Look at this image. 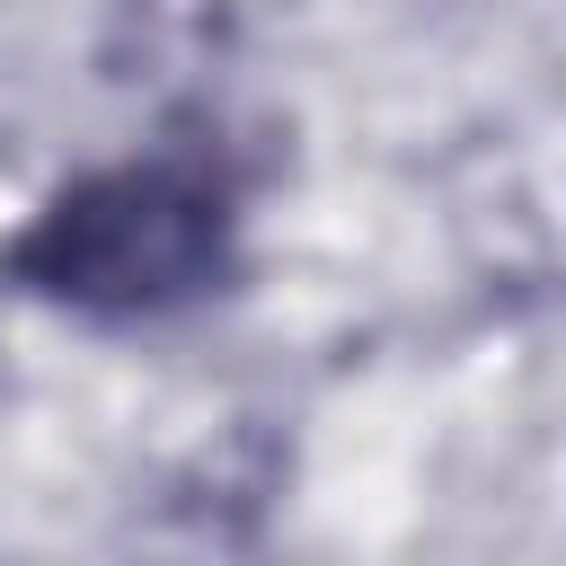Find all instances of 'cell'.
<instances>
[{"instance_id": "1", "label": "cell", "mask_w": 566, "mask_h": 566, "mask_svg": "<svg viewBox=\"0 0 566 566\" xmlns=\"http://www.w3.org/2000/svg\"><path fill=\"white\" fill-rule=\"evenodd\" d=\"M221 256H230V212L212 177L133 159L53 195L35 230L9 248V274L97 318H150V310L195 301L221 274Z\"/></svg>"}]
</instances>
